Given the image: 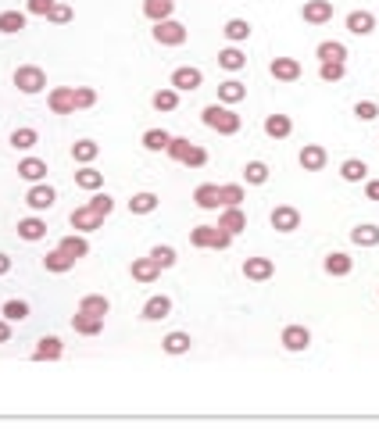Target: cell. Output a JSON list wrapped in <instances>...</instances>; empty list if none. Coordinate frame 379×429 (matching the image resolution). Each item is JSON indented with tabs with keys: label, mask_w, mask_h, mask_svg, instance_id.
I'll use <instances>...</instances> for the list:
<instances>
[{
	"label": "cell",
	"mask_w": 379,
	"mask_h": 429,
	"mask_svg": "<svg viewBox=\"0 0 379 429\" xmlns=\"http://www.w3.org/2000/svg\"><path fill=\"white\" fill-rule=\"evenodd\" d=\"M290 133H294V119H290V115H268V119H265V136L287 140Z\"/></svg>",
	"instance_id": "cell-24"
},
{
	"label": "cell",
	"mask_w": 379,
	"mask_h": 429,
	"mask_svg": "<svg viewBox=\"0 0 379 429\" xmlns=\"http://www.w3.org/2000/svg\"><path fill=\"white\" fill-rule=\"evenodd\" d=\"M61 354H65V344L58 337H40L36 347H32V358L36 361H58Z\"/></svg>",
	"instance_id": "cell-20"
},
{
	"label": "cell",
	"mask_w": 379,
	"mask_h": 429,
	"mask_svg": "<svg viewBox=\"0 0 379 429\" xmlns=\"http://www.w3.org/2000/svg\"><path fill=\"white\" fill-rule=\"evenodd\" d=\"M8 272H11V258L0 254V276H8Z\"/></svg>",
	"instance_id": "cell-58"
},
{
	"label": "cell",
	"mask_w": 379,
	"mask_h": 429,
	"mask_svg": "<svg viewBox=\"0 0 379 429\" xmlns=\"http://www.w3.org/2000/svg\"><path fill=\"white\" fill-rule=\"evenodd\" d=\"M297 161H301L304 172H322V169H326V161H330V154H326V147H322V143H304Z\"/></svg>",
	"instance_id": "cell-11"
},
{
	"label": "cell",
	"mask_w": 379,
	"mask_h": 429,
	"mask_svg": "<svg viewBox=\"0 0 379 429\" xmlns=\"http://www.w3.org/2000/svg\"><path fill=\"white\" fill-rule=\"evenodd\" d=\"M157 204H161V197L150 193V190H140V193L129 197V211L133 214H150V211H157Z\"/></svg>",
	"instance_id": "cell-31"
},
{
	"label": "cell",
	"mask_w": 379,
	"mask_h": 429,
	"mask_svg": "<svg viewBox=\"0 0 379 429\" xmlns=\"http://www.w3.org/2000/svg\"><path fill=\"white\" fill-rule=\"evenodd\" d=\"M97 154H100V147H97L93 140H76V143H72V157H76V165H93Z\"/></svg>",
	"instance_id": "cell-39"
},
{
	"label": "cell",
	"mask_w": 379,
	"mask_h": 429,
	"mask_svg": "<svg viewBox=\"0 0 379 429\" xmlns=\"http://www.w3.org/2000/svg\"><path fill=\"white\" fill-rule=\"evenodd\" d=\"M169 315H172V297H165V294H154L143 304V311H140V318H147V322H161V318H169Z\"/></svg>",
	"instance_id": "cell-16"
},
{
	"label": "cell",
	"mask_w": 379,
	"mask_h": 429,
	"mask_svg": "<svg viewBox=\"0 0 379 429\" xmlns=\"http://www.w3.org/2000/svg\"><path fill=\"white\" fill-rule=\"evenodd\" d=\"M25 11H0V32L4 36H15V32H22L25 29Z\"/></svg>",
	"instance_id": "cell-42"
},
{
	"label": "cell",
	"mask_w": 379,
	"mask_h": 429,
	"mask_svg": "<svg viewBox=\"0 0 379 429\" xmlns=\"http://www.w3.org/2000/svg\"><path fill=\"white\" fill-rule=\"evenodd\" d=\"M68 226H72L76 233H93V229L104 226V214H97L90 204H83V207H76V211L68 214Z\"/></svg>",
	"instance_id": "cell-8"
},
{
	"label": "cell",
	"mask_w": 379,
	"mask_h": 429,
	"mask_svg": "<svg viewBox=\"0 0 379 429\" xmlns=\"http://www.w3.org/2000/svg\"><path fill=\"white\" fill-rule=\"evenodd\" d=\"M18 236H22V240H29V243H36V240H43V236H47V222L40 219V214H29V219H22V222H18Z\"/></svg>",
	"instance_id": "cell-28"
},
{
	"label": "cell",
	"mask_w": 379,
	"mask_h": 429,
	"mask_svg": "<svg viewBox=\"0 0 379 429\" xmlns=\"http://www.w3.org/2000/svg\"><path fill=\"white\" fill-rule=\"evenodd\" d=\"M354 119L358 122H375L379 119V104L375 100H358L354 104Z\"/></svg>",
	"instance_id": "cell-49"
},
{
	"label": "cell",
	"mask_w": 379,
	"mask_h": 429,
	"mask_svg": "<svg viewBox=\"0 0 379 429\" xmlns=\"http://www.w3.org/2000/svg\"><path fill=\"white\" fill-rule=\"evenodd\" d=\"M79 311H86V315H107V311H112V301H107L104 294H86L83 301H79Z\"/></svg>",
	"instance_id": "cell-40"
},
{
	"label": "cell",
	"mask_w": 379,
	"mask_h": 429,
	"mask_svg": "<svg viewBox=\"0 0 379 429\" xmlns=\"http://www.w3.org/2000/svg\"><path fill=\"white\" fill-rule=\"evenodd\" d=\"M268 222H272L276 233H294V229H301V211H297L294 204H279Z\"/></svg>",
	"instance_id": "cell-10"
},
{
	"label": "cell",
	"mask_w": 379,
	"mask_h": 429,
	"mask_svg": "<svg viewBox=\"0 0 379 429\" xmlns=\"http://www.w3.org/2000/svg\"><path fill=\"white\" fill-rule=\"evenodd\" d=\"M76 186H79V190H90V193H97V190L104 186V172H97L93 165H83V169L76 172Z\"/></svg>",
	"instance_id": "cell-36"
},
{
	"label": "cell",
	"mask_w": 379,
	"mask_h": 429,
	"mask_svg": "<svg viewBox=\"0 0 379 429\" xmlns=\"http://www.w3.org/2000/svg\"><path fill=\"white\" fill-rule=\"evenodd\" d=\"M47 22H54V25H68V22H72V8H68V4H54V11L47 15Z\"/></svg>",
	"instance_id": "cell-55"
},
{
	"label": "cell",
	"mask_w": 379,
	"mask_h": 429,
	"mask_svg": "<svg viewBox=\"0 0 379 429\" xmlns=\"http://www.w3.org/2000/svg\"><path fill=\"white\" fill-rule=\"evenodd\" d=\"M219 229H226V233H243L247 229V214H243V207H226L222 214H219Z\"/></svg>",
	"instance_id": "cell-23"
},
{
	"label": "cell",
	"mask_w": 379,
	"mask_h": 429,
	"mask_svg": "<svg viewBox=\"0 0 379 429\" xmlns=\"http://www.w3.org/2000/svg\"><path fill=\"white\" fill-rule=\"evenodd\" d=\"M36 143H40V133H36L32 126H22V129L11 133V147H15V150H32Z\"/></svg>",
	"instance_id": "cell-46"
},
{
	"label": "cell",
	"mask_w": 379,
	"mask_h": 429,
	"mask_svg": "<svg viewBox=\"0 0 379 429\" xmlns=\"http://www.w3.org/2000/svg\"><path fill=\"white\" fill-rule=\"evenodd\" d=\"M193 147V140H186V136H172V143L165 147V154L172 157V161H183V154Z\"/></svg>",
	"instance_id": "cell-52"
},
{
	"label": "cell",
	"mask_w": 379,
	"mask_h": 429,
	"mask_svg": "<svg viewBox=\"0 0 379 429\" xmlns=\"http://www.w3.org/2000/svg\"><path fill=\"white\" fill-rule=\"evenodd\" d=\"M90 207H93L97 214H104V219H107V214L115 211V197H112V193H100V190H97V193L90 197Z\"/></svg>",
	"instance_id": "cell-50"
},
{
	"label": "cell",
	"mask_w": 379,
	"mask_h": 429,
	"mask_svg": "<svg viewBox=\"0 0 379 429\" xmlns=\"http://www.w3.org/2000/svg\"><path fill=\"white\" fill-rule=\"evenodd\" d=\"M268 72H272V79H279V83H297L304 68H301L297 58H272L268 61Z\"/></svg>",
	"instance_id": "cell-14"
},
{
	"label": "cell",
	"mask_w": 379,
	"mask_h": 429,
	"mask_svg": "<svg viewBox=\"0 0 379 429\" xmlns=\"http://www.w3.org/2000/svg\"><path fill=\"white\" fill-rule=\"evenodd\" d=\"M0 315H4L8 322H25L29 315H32V308H29V301H4V304H0Z\"/></svg>",
	"instance_id": "cell-41"
},
{
	"label": "cell",
	"mask_w": 379,
	"mask_h": 429,
	"mask_svg": "<svg viewBox=\"0 0 379 429\" xmlns=\"http://www.w3.org/2000/svg\"><path fill=\"white\" fill-rule=\"evenodd\" d=\"M365 176H368V165H365L361 157H347L344 165H340V179L344 183H361Z\"/></svg>",
	"instance_id": "cell-38"
},
{
	"label": "cell",
	"mask_w": 379,
	"mask_h": 429,
	"mask_svg": "<svg viewBox=\"0 0 379 429\" xmlns=\"http://www.w3.org/2000/svg\"><path fill=\"white\" fill-rule=\"evenodd\" d=\"M15 86L25 93V97H36L47 90V72L40 65H18L15 68Z\"/></svg>",
	"instance_id": "cell-3"
},
{
	"label": "cell",
	"mask_w": 379,
	"mask_h": 429,
	"mask_svg": "<svg viewBox=\"0 0 379 429\" xmlns=\"http://www.w3.org/2000/svg\"><path fill=\"white\" fill-rule=\"evenodd\" d=\"M279 344H283V351H290V354H301V351H308L311 347V330L308 326H287L283 330V337H279Z\"/></svg>",
	"instance_id": "cell-6"
},
{
	"label": "cell",
	"mask_w": 379,
	"mask_h": 429,
	"mask_svg": "<svg viewBox=\"0 0 379 429\" xmlns=\"http://www.w3.org/2000/svg\"><path fill=\"white\" fill-rule=\"evenodd\" d=\"M247 97V86L240 83V79H226V83H219V104H240Z\"/></svg>",
	"instance_id": "cell-35"
},
{
	"label": "cell",
	"mask_w": 379,
	"mask_h": 429,
	"mask_svg": "<svg viewBox=\"0 0 379 429\" xmlns=\"http://www.w3.org/2000/svg\"><path fill=\"white\" fill-rule=\"evenodd\" d=\"M50 115H76V86H54L47 97Z\"/></svg>",
	"instance_id": "cell-5"
},
{
	"label": "cell",
	"mask_w": 379,
	"mask_h": 429,
	"mask_svg": "<svg viewBox=\"0 0 379 429\" xmlns=\"http://www.w3.org/2000/svg\"><path fill=\"white\" fill-rule=\"evenodd\" d=\"M169 86H172V90H179V93H193V90H200V86H204V72H200V68L183 65V68H176V72H172Z\"/></svg>",
	"instance_id": "cell-9"
},
{
	"label": "cell",
	"mask_w": 379,
	"mask_h": 429,
	"mask_svg": "<svg viewBox=\"0 0 379 429\" xmlns=\"http://www.w3.org/2000/svg\"><path fill=\"white\" fill-rule=\"evenodd\" d=\"M219 197H222V207H240V204L247 200L243 183H226V186H219Z\"/></svg>",
	"instance_id": "cell-47"
},
{
	"label": "cell",
	"mask_w": 379,
	"mask_h": 429,
	"mask_svg": "<svg viewBox=\"0 0 379 429\" xmlns=\"http://www.w3.org/2000/svg\"><path fill=\"white\" fill-rule=\"evenodd\" d=\"M140 143H143L147 150L157 154V150H165V147L172 143V133H165V129H147V133L140 136Z\"/></svg>",
	"instance_id": "cell-45"
},
{
	"label": "cell",
	"mask_w": 379,
	"mask_h": 429,
	"mask_svg": "<svg viewBox=\"0 0 379 429\" xmlns=\"http://www.w3.org/2000/svg\"><path fill=\"white\" fill-rule=\"evenodd\" d=\"M347 75V61H318V79L322 83H340Z\"/></svg>",
	"instance_id": "cell-44"
},
{
	"label": "cell",
	"mask_w": 379,
	"mask_h": 429,
	"mask_svg": "<svg viewBox=\"0 0 379 429\" xmlns=\"http://www.w3.org/2000/svg\"><path fill=\"white\" fill-rule=\"evenodd\" d=\"M200 122H204L207 129H215L219 136H236L240 126H243V119L233 111L229 104H207L204 111H200Z\"/></svg>",
	"instance_id": "cell-1"
},
{
	"label": "cell",
	"mask_w": 379,
	"mask_h": 429,
	"mask_svg": "<svg viewBox=\"0 0 379 429\" xmlns=\"http://www.w3.org/2000/svg\"><path fill=\"white\" fill-rule=\"evenodd\" d=\"M129 272H133V279L136 283H157V276H161V265L147 254V258H133V268H129Z\"/></svg>",
	"instance_id": "cell-15"
},
{
	"label": "cell",
	"mask_w": 379,
	"mask_h": 429,
	"mask_svg": "<svg viewBox=\"0 0 379 429\" xmlns=\"http://www.w3.org/2000/svg\"><path fill=\"white\" fill-rule=\"evenodd\" d=\"M8 340H11V322L0 318V344H8Z\"/></svg>",
	"instance_id": "cell-57"
},
{
	"label": "cell",
	"mask_w": 379,
	"mask_h": 429,
	"mask_svg": "<svg viewBox=\"0 0 379 429\" xmlns=\"http://www.w3.org/2000/svg\"><path fill=\"white\" fill-rule=\"evenodd\" d=\"M72 330H76L79 337H97V333H104V318H100V315L76 311V315H72Z\"/></svg>",
	"instance_id": "cell-21"
},
{
	"label": "cell",
	"mask_w": 379,
	"mask_h": 429,
	"mask_svg": "<svg viewBox=\"0 0 379 429\" xmlns=\"http://www.w3.org/2000/svg\"><path fill=\"white\" fill-rule=\"evenodd\" d=\"M322 268H326V276H337V279H344V276H351V268H354V258H351V254H344V250H333V254H326V261H322Z\"/></svg>",
	"instance_id": "cell-18"
},
{
	"label": "cell",
	"mask_w": 379,
	"mask_h": 429,
	"mask_svg": "<svg viewBox=\"0 0 379 429\" xmlns=\"http://www.w3.org/2000/svg\"><path fill=\"white\" fill-rule=\"evenodd\" d=\"M351 243H354V247H379V226H372V222L354 226V229H351Z\"/></svg>",
	"instance_id": "cell-37"
},
{
	"label": "cell",
	"mask_w": 379,
	"mask_h": 429,
	"mask_svg": "<svg viewBox=\"0 0 379 429\" xmlns=\"http://www.w3.org/2000/svg\"><path fill=\"white\" fill-rule=\"evenodd\" d=\"M97 104V90L90 86H76V111H86V107Z\"/></svg>",
	"instance_id": "cell-53"
},
{
	"label": "cell",
	"mask_w": 379,
	"mask_h": 429,
	"mask_svg": "<svg viewBox=\"0 0 379 429\" xmlns=\"http://www.w3.org/2000/svg\"><path fill=\"white\" fill-rule=\"evenodd\" d=\"M243 276L251 283H268L276 276V265H272V258H247L243 261Z\"/></svg>",
	"instance_id": "cell-13"
},
{
	"label": "cell",
	"mask_w": 379,
	"mask_h": 429,
	"mask_svg": "<svg viewBox=\"0 0 379 429\" xmlns=\"http://www.w3.org/2000/svg\"><path fill=\"white\" fill-rule=\"evenodd\" d=\"M219 65L226 68V72H240V68H247V54L233 43V47H226V50H219Z\"/></svg>",
	"instance_id": "cell-33"
},
{
	"label": "cell",
	"mask_w": 379,
	"mask_h": 429,
	"mask_svg": "<svg viewBox=\"0 0 379 429\" xmlns=\"http://www.w3.org/2000/svg\"><path fill=\"white\" fill-rule=\"evenodd\" d=\"M344 25H347L351 36H372L375 32V15L372 11H351L344 18Z\"/></svg>",
	"instance_id": "cell-17"
},
{
	"label": "cell",
	"mask_w": 379,
	"mask_h": 429,
	"mask_svg": "<svg viewBox=\"0 0 379 429\" xmlns=\"http://www.w3.org/2000/svg\"><path fill=\"white\" fill-rule=\"evenodd\" d=\"M68 258H76V261H83L86 254H90V240H86V233H72V236H61V243H58Z\"/></svg>",
	"instance_id": "cell-26"
},
{
	"label": "cell",
	"mask_w": 379,
	"mask_h": 429,
	"mask_svg": "<svg viewBox=\"0 0 379 429\" xmlns=\"http://www.w3.org/2000/svg\"><path fill=\"white\" fill-rule=\"evenodd\" d=\"M54 4H58V0H29V4H25V15H40V18H47V15L54 11Z\"/></svg>",
	"instance_id": "cell-54"
},
{
	"label": "cell",
	"mask_w": 379,
	"mask_h": 429,
	"mask_svg": "<svg viewBox=\"0 0 379 429\" xmlns=\"http://www.w3.org/2000/svg\"><path fill=\"white\" fill-rule=\"evenodd\" d=\"M301 18L308 25H326V22H333V0H304Z\"/></svg>",
	"instance_id": "cell-7"
},
{
	"label": "cell",
	"mask_w": 379,
	"mask_h": 429,
	"mask_svg": "<svg viewBox=\"0 0 379 429\" xmlns=\"http://www.w3.org/2000/svg\"><path fill=\"white\" fill-rule=\"evenodd\" d=\"M150 104H154V111H176V107H179V90L161 86V90H154Z\"/></svg>",
	"instance_id": "cell-32"
},
{
	"label": "cell",
	"mask_w": 379,
	"mask_h": 429,
	"mask_svg": "<svg viewBox=\"0 0 379 429\" xmlns=\"http://www.w3.org/2000/svg\"><path fill=\"white\" fill-rule=\"evenodd\" d=\"M222 36H226L229 43H247V40H251V22H247V18H229V22L222 25Z\"/></svg>",
	"instance_id": "cell-34"
},
{
	"label": "cell",
	"mask_w": 379,
	"mask_h": 429,
	"mask_svg": "<svg viewBox=\"0 0 379 429\" xmlns=\"http://www.w3.org/2000/svg\"><path fill=\"white\" fill-rule=\"evenodd\" d=\"M150 258L161 265V268H172L176 261H179V254H176V247H169V243H157V247H150Z\"/></svg>",
	"instance_id": "cell-48"
},
{
	"label": "cell",
	"mask_w": 379,
	"mask_h": 429,
	"mask_svg": "<svg viewBox=\"0 0 379 429\" xmlns=\"http://www.w3.org/2000/svg\"><path fill=\"white\" fill-rule=\"evenodd\" d=\"M243 183L247 186H265L268 183V165L265 161H247L243 165Z\"/></svg>",
	"instance_id": "cell-43"
},
{
	"label": "cell",
	"mask_w": 379,
	"mask_h": 429,
	"mask_svg": "<svg viewBox=\"0 0 379 429\" xmlns=\"http://www.w3.org/2000/svg\"><path fill=\"white\" fill-rule=\"evenodd\" d=\"M54 200H58V193H54V186H47V183H32L29 193H25V204H29L36 214H40V211H50Z\"/></svg>",
	"instance_id": "cell-12"
},
{
	"label": "cell",
	"mask_w": 379,
	"mask_h": 429,
	"mask_svg": "<svg viewBox=\"0 0 379 429\" xmlns=\"http://www.w3.org/2000/svg\"><path fill=\"white\" fill-rule=\"evenodd\" d=\"M183 165H186V169H204V165H207V150L193 143V147L183 154Z\"/></svg>",
	"instance_id": "cell-51"
},
{
	"label": "cell",
	"mask_w": 379,
	"mask_h": 429,
	"mask_svg": "<svg viewBox=\"0 0 379 429\" xmlns=\"http://www.w3.org/2000/svg\"><path fill=\"white\" fill-rule=\"evenodd\" d=\"M190 347H193V337L183 333V330H172L165 340H161V351H165V354H186Z\"/></svg>",
	"instance_id": "cell-29"
},
{
	"label": "cell",
	"mask_w": 379,
	"mask_h": 429,
	"mask_svg": "<svg viewBox=\"0 0 379 429\" xmlns=\"http://www.w3.org/2000/svg\"><path fill=\"white\" fill-rule=\"evenodd\" d=\"M193 204H197L200 211H219V207H222L219 186H215V183H200V186L193 190Z\"/></svg>",
	"instance_id": "cell-19"
},
{
	"label": "cell",
	"mask_w": 379,
	"mask_h": 429,
	"mask_svg": "<svg viewBox=\"0 0 379 429\" xmlns=\"http://www.w3.org/2000/svg\"><path fill=\"white\" fill-rule=\"evenodd\" d=\"M315 58L318 61H347V47L340 40H322L315 47Z\"/></svg>",
	"instance_id": "cell-25"
},
{
	"label": "cell",
	"mask_w": 379,
	"mask_h": 429,
	"mask_svg": "<svg viewBox=\"0 0 379 429\" xmlns=\"http://www.w3.org/2000/svg\"><path fill=\"white\" fill-rule=\"evenodd\" d=\"M43 268H47V272H58V276H61V272H72V268H76V258H68L61 247H54V250L43 258Z\"/></svg>",
	"instance_id": "cell-27"
},
{
	"label": "cell",
	"mask_w": 379,
	"mask_h": 429,
	"mask_svg": "<svg viewBox=\"0 0 379 429\" xmlns=\"http://www.w3.org/2000/svg\"><path fill=\"white\" fill-rule=\"evenodd\" d=\"M172 11H176V0H143V15L150 22H165L172 18Z\"/></svg>",
	"instance_id": "cell-30"
},
{
	"label": "cell",
	"mask_w": 379,
	"mask_h": 429,
	"mask_svg": "<svg viewBox=\"0 0 379 429\" xmlns=\"http://www.w3.org/2000/svg\"><path fill=\"white\" fill-rule=\"evenodd\" d=\"M365 197H368V200H379V179H368V183H365Z\"/></svg>",
	"instance_id": "cell-56"
},
{
	"label": "cell",
	"mask_w": 379,
	"mask_h": 429,
	"mask_svg": "<svg viewBox=\"0 0 379 429\" xmlns=\"http://www.w3.org/2000/svg\"><path fill=\"white\" fill-rule=\"evenodd\" d=\"M190 243L193 247H211V250H226V247H233V233H226V229H219V226H193L190 229Z\"/></svg>",
	"instance_id": "cell-2"
},
{
	"label": "cell",
	"mask_w": 379,
	"mask_h": 429,
	"mask_svg": "<svg viewBox=\"0 0 379 429\" xmlns=\"http://www.w3.org/2000/svg\"><path fill=\"white\" fill-rule=\"evenodd\" d=\"M186 25L183 22H176V18H165V22H154V40L161 43V47H183L186 43Z\"/></svg>",
	"instance_id": "cell-4"
},
{
	"label": "cell",
	"mask_w": 379,
	"mask_h": 429,
	"mask_svg": "<svg viewBox=\"0 0 379 429\" xmlns=\"http://www.w3.org/2000/svg\"><path fill=\"white\" fill-rule=\"evenodd\" d=\"M18 176H22L25 183H43V179H47V161H40V157H22V161H18Z\"/></svg>",
	"instance_id": "cell-22"
}]
</instances>
